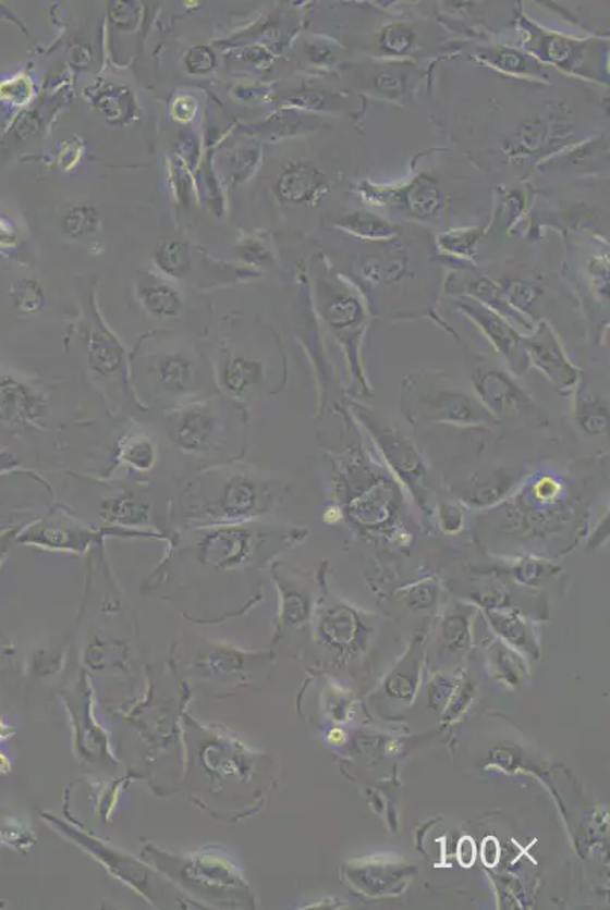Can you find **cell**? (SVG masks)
Segmentation results:
<instances>
[{"label": "cell", "instance_id": "obj_1", "mask_svg": "<svg viewBox=\"0 0 610 910\" xmlns=\"http://www.w3.org/2000/svg\"><path fill=\"white\" fill-rule=\"evenodd\" d=\"M156 859L157 865L181 883L183 888L193 894L207 897L208 900L216 898L218 901H235L243 897V881L237 870L230 862L222 859L206 858L200 856L196 859L176 858V856L161 854L160 851L150 854Z\"/></svg>", "mask_w": 610, "mask_h": 910}, {"label": "cell", "instance_id": "obj_2", "mask_svg": "<svg viewBox=\"0 0 610 910\" xmlns=\"http://www.w3.org/2000/svg\"><path fill=\"white\" fill-rule=\"evenodd\" d=\"M419 410L426 418L439 422L459 423V426H477V423L492 422L496 416L490 415L480 401L469 393L454 388H436V385H419L416 392Z\"/></svg>", "mask_w": 610, "mask_h": 910}, {"label": "cell", "instance_id": "obj_3", "mask_svg": "<svg viewBox=\"0 0 610 910\" xmlns=\"http://www.w3.org/2000/svg\"><path fill=\"white\" fill-rule=\"evenodd\" d=\"M473 384L478 401L492 416L538 415L530 396L504 370L477 368L473 370Z\"/></svg>", "mask_w": 610, "mask_h": 910}, {"label": "cell", "instance_id": "obj_4", "mask_svg": "<svg viewBox=\"0 0 610 910\" xmlns=\"http://www.w3.org/2000/svg\"><path fill=\"white\" fill-rule=\"evenodd\" d=\"M361 418L363 423H366V427L369 428V433L376 439L378 448H380L388 465L395 470L398 477L403 478L404 483L412 491H420V485L427 477V470L415 446L400 431L385 426L369 411H362Z\"/></svg>", "mask_w": 610, "mask_h": 910}, {"label": "cell", "instance_id": "obj_5", "mask_svg": "<svg viewBox=\"0 0 610 910\" xmlns=\"http://www.w3.org/2000/svg\"><path fill=\"white\" fill-rule=\"evenodd\" d=\"M525 354L559 392L574 391L578 383L577 369L568 360L561 343L546 323L530 339H525Z\"/></svg>", "mask_w": 610, "mask_h": 910}, {"label": "cell", "instance_id": "obj_6", "mask_svg": "<svg viewBox=\"0 0 610 910\" xmlns=\"http://www.w3.org/2000/svg\"><path fill=\"white\" fill-rule=\"evenodd\" d=\"M330 190L326 173L315 164L296 161L285 165L276 183L278 198L292 206H307L322 199Z\"/></svg>", "mask_w": 610, "mask_h": 910}, {"label": "cell", "instance_id": "obj_7", "mask_svg": "<svg viewBox=\"0 0 610 910\" xmlns=\"http://www.w3.org/2000/svg\"><path fill=\"white\" fill-rule=\"evenodd\" d=\"M459 307H461L465 313H468L471 318L476 320L481 330L485 331L486 335H488L489 341L493 343L498 353L503 354V356L511 361L512 368L515 369V372H524V339L521 337V335L516 333V331L513 330V328L509 325L505 320L501 319L500 316L493 313L490 308L486 307L485 304L465 298L459 303Z\"/></svg>", "mask_w": 610, "mask_h": 910}, {"label": "cell", "instance_id": "obj_8", "mask_svg": "<svg viewBox=\"0 0 610 910\" xmlns=\"http://www.w3.org/2000/svg\"><path fill=\"white\" fill-rule=\"evenodd\" d=\"M395 489L386 480L374 481L349 504V515L366 530H377L391 522L398 508Z\"/></svg>", "mask_w": 610, "mask_h": 910}, {"label": "cell", "instance_id": "obj_9", "mask_svg": "<svg viewBox=\"0 0 610 910\" xmlns=\"http://www.w3.org/2000/svg\"><path fill=\"white\" fill-rule=\"evenodd\" d=\"M44 401L15 378L0 373V423H29L40 418Z\"/></svg>", "mask_w": 610, "mask_h": 910}, {"label": "cell", "instance_id": "obj_10", "mask_svg": "<svg viewBox=\"0 0 610 910\" xmlns=\"http://www.w3.org/2000/svg\"><path fill=\"white\" fill-rule=\"evenodd\" d=\"M562 122L558 114H539L528 119L504 142L503 149L509 157L525 158L533 157L546 149L547 145L554 142Z\"/></svg>", "mask_w": 610, "mask_h": 910}, {"label": "cell", "instance_id": "obj_11", "mask_svg": "<svg viewBox=\"0 0 610 910\" xmlns=\"http://www.w3.org/2000/svg\"><path fill=\"white\" fill-rule=\"evenodd\" d=\"M103 533L75 527L71 522H41L29 528L26 533L17 538L19 542L33 543L50 548V550L84 551L91 542L98 541Z\"/></svg>", "mask_w": 610, "mask_h": 910}, {"label": "cell", "instance_id": "obj_12", "mask_svg": "<svg viewBox=\"0 0 610 910\" xmlns=\"http://www.w3.org/2000/svg\"><path fill=\"white\" fill-rule=\"evenodd\" d=\"M388 204H403L411 214L419 219L436 218L446 207V198L435 179L428 175L416 176L404 188H389L385 196Z\"/></svg>", "mask_w": 610, "mask_h": 910}, {"label": "cell", "instance_id": "obj_13", "mask_svg": "<svg viewBox=\"0 0 610 910\" xmlns=\"http://www.w3.org/2000/svg\"><path fill=\"white\" fill-rule=\"evenodd\" d=\"M249 531L242 528H222L208 536L203 545V555L207 562L218 566L237 565L251 550Z\"/></svg>", "mask_w": 610, "mask_h": 910}, {"label": "cell", "instance_id": "obj_14", "mask_svg": "<svg viewBox=\"0 0 610 910\" xmlns=\"http://www.w3.org/2000/svg\"><path fill=\"white\" fill-rule=\"evenodd\" d=\"M216 419L210 410L193 407L178 418L173 438L185 450H199L215 433Z\"/></svg>", "mask_w": 610, "mask_h": 910}, {"label": "cell", "instance_id": "obj_15", "mask_svg": "<svg viewBox=\"0 0 610 910\" xmlns=\"http://www.w3.org/2000/svg\"><path fill=\"white\" fill-rule=\"evenodd\" d=\"M220 505L228 518H248L260 505V492L256 483L246 478L231 480L220 499Z\"/></svg>", "mask_w": 610, "mask_h": 910}, {"label": "cell", "instance_id": "obj_16", "mask_svg": "<svg viewBox=\"0 0 610 910\" xmlns=\"http://www.w3.org/2000/svg\"><path fill=\"white\" fill-rule=\"evenodd\" d=\"M338 225L351 234L362 238H373V241L393 238L401 233L400 228L393 225L392 222L369 211H354V213L341 216Z\"/></svg>", "mask_w": 610, "mask_h": 910}, {"label": "cell", "instance_id": "obj_17", "mask_svg": "<svg viewBox=\"0 0 610 910\" xmlns=\"http://www.w3.org/2000/svg\"><path fill=\"white\" fill-rule=\"evenodd\" d=\"M90 364L102 376L111 377L121 370L123 365V351L121 345L114 341L113 335L106 330H98L91 334Z\"/></svg>", "mask_w": 610, "mask_h": 910}, {"label": "cell", "instance_id": "obj_18", "mask_svg": "<svg viewBox=\"0 0 610 910\" xmlns=\"http://www.w3.org/2000/svg\"><path fill=\"white\" fill-rule=\"evenodd\" d=\"M404 271L405 258L396 249L365 257L361 263L362 275L373 283H393L403 276Z\"/></svg>", "mask_w": 610, "mask_h": 910}, {"label": "cell", "instance_id": "obj_19", "mask_svg": "<svg viewBox=\"0 0 610 910\" xmlns=\"http://www.w3.org/2000/svg\"><path fill=\"white\" fill-rule=\"evenodd\" d=\"M143 306L157 318H173L181 308V299L171 285L163 283H143L138 287Z\"/></svg>", "mask_w": 610, "mask_h": 910}, {"label": "cell", "instance_id": "obj_20", "mask_svg": "<svg viewBox=\"0 0 610 910\" xmlns=\"http://www.w3.org/2000/svg\"><path fill=\"white\" fill-rule=\"evenodd\" d=\"M157 380L166 392L181 395L192 388L195 370L187 358L176 354L160 361Z\"/></svg>", "mask_w": 610, "mask_h": 910}, {"label": "cell", "instance_id": "obj_21", "mask_svg": "<svg viewBox=\"0 0 610 910\" xmlns=\"http://www.w3.org/2000/svg\"><path fill=\"white\" fill-rule=\"evenodd\" d=\"M575 422L586 434H605L609 430L608 404L596 396H582L575 407Z\"/></svg>", "mask_w": 610, "mask_h": 910}, {"label": "cell", "instance_id": "obj_22", "mask_svg": "<svg viewBox=\"0 0 610 910\" xmlns=\"http://www.w3.org/2000/svg\"><path fill=\"white\" fill-rule=\"evenodd\" d=\"M324 311H326L328 323L341 333L355 330L363 320L361 303L351 295L334 296L324 308Z\"/></svg>", "mask_w": 610, "mask_h": 910}, {"label": "cell", "instance_id": "obj_23", "mask_svg": "<svg viewBox=\"0 0 610 910\" xmlns=\"http://www.w3.org/2000/svg\"><path fill=\"white\" fill-rule=\"evenodd\" d=\"M161 271L173 278H183L191 271V253L181 242H169L157 254Z\"/></svg>", "mask_w": 610, "mask_h": 910}, {"label": "cell", "instance_id": "obj_24", "mask_svg": "<svg viewBox=\"0 0 610 910\" xmlns=\"http://www.w3.org/2000/svg\"><path fill=\"white\" fill-rule=\"evenodd\" d=\"M515 480V477H505L501 476V474L500 476L490 477L488 480L478 483L473 491L468 492L466 501L471 505H480V507L496 504L497 501L503 499L509 489H512Z\"/></svg>", "mask_w": 610, "mask_h": 910}, {"label": "cell", "instance_id": "obj_25", "mask_svg": "<svg viewBox=\"0 0 610 910\" xmlns=\"http://www.w3.org/2000/svg\"><path fill=\"white\" fill-rule=\"evenodd\" d=\"M261 369L256 361L233 358L225 369V384L231 392L241 393L260 380Z\"/></svg>", "mask_w": 610, "mask_h": 910}, {"label": "cell", "instance_id": "obj_26", "mask_svg": "<svg viewBox=\"0 0 610 910\" xmlns=\"http://www.w3.org/2000/svg\"><path fill=\"white\" fill-rule=\"evenodd\" d=\"M486 61L497 65L501 71L520 73V75H527V73L535 72L538 67L532 63L530 58L524 57L523 53L515 49L509 48H493L486 50Z\"/></svg>", "mask_w": 610, "mask_h": 910}, {"label": "cell", "instance_id": "obj_27", "mask_svg": "<svg viewBox=\"0 0 610 910\" xmlns=\"http://www.w3.org/2000/svg\"><path fill=\"white\" fill-rule=\"evenodd\" d=\"M380 44L386 52L403 56L415 45V33L404 23H392L381 33Z\"/></svg>", "mask_w": 610, "mask_h": 910}, {"label": "cell", "instance_id": "obj_28", "mask_svg": "<svg viewBox=\"0 0 610 910\" xmlns=\"http://www.w3.org/2000/svg\"><path fill=\"white\" fill-rule=\"evenodd\" d=\"M99 216L90 207H78L65 216L64 230L72 237H84L98 228Z\"/></svg>", "mask_w": 610, "mask_h": 910}, {"label": "cell", "instance_id": "obj_29", "mask_svg": "<svg viewBox=\"0 0 610 910\" xmlns=\"http://www.w3.org/2000/svg\"><path fill=\"white\" fill-rule=\"evenodd\" d=\"M480 237V230L454 231V233L440 235L439 245L448 253L457 254V256H471Z\"/></svg>", "mask_w": 610, "mask_h": 910}, {"label": "cell", "instance_id": "obj_30", "mask_svg": "<svg viewBox=\"0 0 610 910\" xmlns=\"http://www.w3.org/2000/svg\"><path fill=\"white\" fill-rule=\"evenodd\" d=\"M123 458L135 469L146 470L152 468L156 462V451L148 439L134 438L123 448Z\"/></svg>", "mask_w": 610, "mask_h": 910}, {"label": "cell", "instance_id": "obj_31", "mask_svg": "<svg viewBox=\"0 0 610 910\" xmlns=\"http://www.w3.org/2000/svg\"><path fill=\"white\" fill-rule=\"evenodd\" d=\"M215 63L216 58L213 52L208 48H204V46H196V48H193L188 52L187 58H185V64H187L188 71L192 73L210 72L215 67Z\"/></svg>", "mask_w": 610, "mask_h": 910}, {"label": "cell", "instance_id": "obj_32", "mask_svg": "<svg viewBox=\"0 0 610 910\" xmlns=\"http://www.w3.org/2000/svg\"><path fill=\"white\" fill-rule=\"evenodd\" d=\"M15 300H17L19 310L33 313V311H37L40 308L44 296H41L36 284L25 283L19 288Z\"/></svg>", "mask_w": 610, "mask_h": 910}, {"label": "cell", "instance_id": "obj_33", "mask_svg": "<svg viewBox=\"0 0 610 910\" xmlns=\"http://www.w3.org/2000/svg\"><path fill=\"white\" fill-rule=\"evenodd\" d=\"M376 86L378 91L388 95L389 98H396L404 93V76L398 72H383L377 76Z\"/></svg>", "mask_w": 610, "mask_h": 910}, {"label": "cell", "instance_id": "obj_34", "mask_svg": "<svg viewBox=\"0 0 610 910\" xmlns=\"http://www.w3.org/2000/svg\"><path fill=\"white\" fill-rule=\"evenodd\" d=\"M536 293H538V288L532 287V285L513 283L508 291L509 303H512L520 310H525L535 303Z\"/></svg>", "mask_w": 610, "mask_h": 910}, {"label": "cell", "instance_id": "obj_35", "mask_svg": "<svg viewBox=\"0 0 610 910\" xmlns=\"http://www.w3.org/2000/svg\"><path fill=\"white\" fill-rule=\"evenodd\" d=\"M462 516V512L455 508L454 505L442 504L439 507V524L442 530L448 531V533H454V531L461 530Z\"/></svg>", "mask_w": 610, "mask_h": 910}, {"label": "cell", "instance_id": "obj_36", "mask_svg": "<svg viewBox=\"0 0 610 910\" xmlns=\"http://www.w3.org/2000/svg\"><path fill=\"white\" fill-rule=\"evenodd\" d=\"M308 57L312 58L313 63L331 64L334 63L338 53L331 45L313 44L308 50Z\"/></svg>", "mask_w": 610, "mask_h": 910}, {"label": "cell", "instance_id": "obj_37", "mask_svg": "<svg viewBox=\"0 0 610 910\" xmlns=\"http://www.w3.org/2000/svg\"><path fill=\"white\" fill-rule=\"evenodd\" d=\"M196 106L195 102L191 103V106H181L180 100H175L173 103V115L180 121H188V119L193 118V113H195Z\"/></svg>", "mask_w": 610, "mask_h": 910}, {"label": "cell", "instance_id": "obj_38", "mask_svg": "<svg viewBox=\"0 0 610 910\" xmlns=\"http://www.w3.org/2000/svg\"><path fill=\"white\" fill-rule=\"evenodd\" d=\"M5 501L0 499V531L7 530L8 527L13 526V511H8Z\"/></svg>", "mask_w": 610, "mask_h": 910}, {"label": "cell", "instance_id": "obj_39", "mask_svg": "<svg viewBox=\"0 0 610 910\" xmlns=\"http://www.w3.org/2000/svg\"><path fill=\"white\" fill-rule=\"evenodd\" d=\"M17 465L19 460L14 457L13 454L5 453V451H0V474L7 472V470L14 469Z\"/></svg>", "mask_w": 610, "mask_h": 910}, {"label": "cell", "instance_id": "obj_40", "mask_svg": "<svg viewBox=\"0 0 610 910\" xmlns=\"http://www.w3.org/2000/svg\"><path fill=\"white\" fill-rule=\"evenodd\" d=\"M8 766L10 765H8L5 755L0 754V771L8 770Z\"/></svg>", "mask_w": 610, "mask_h": 910}]
</instances>
